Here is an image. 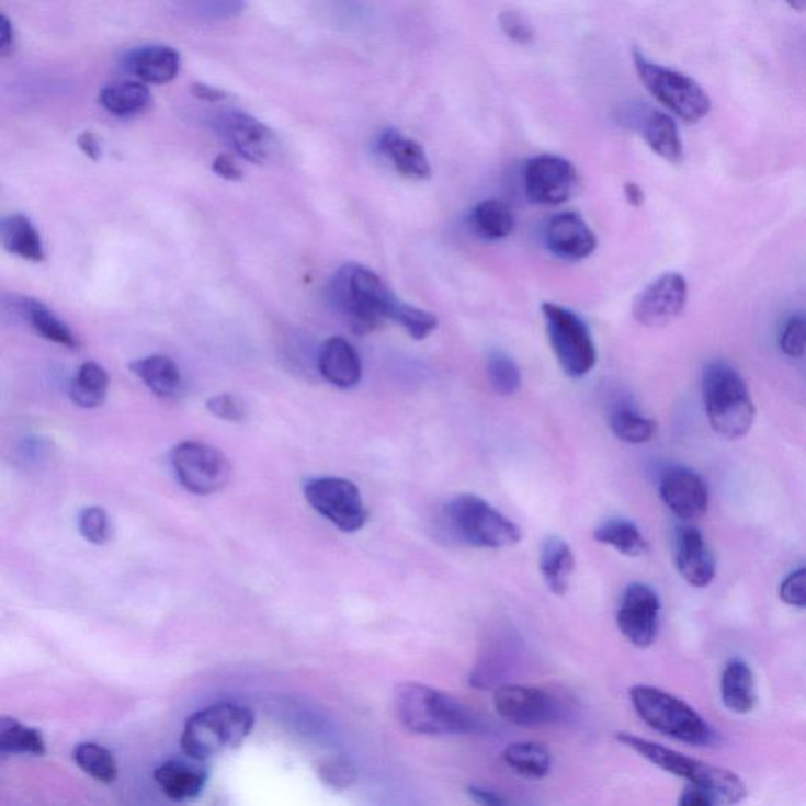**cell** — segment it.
Masks as SVG:
<instances>
[{
	"instance_id": "obj_38",
	"label": "cell",
	"mask_w": 806,
	"mask_h": 806,
	"mask_svg": "<svg viewBox=\"0 0 806 806\" xmlns=\"http://www.w3.org/2000/svg\"><path fill=\"white\" fill-rule=\"evenodd\" d=\"M175 7L191 20L226 21L245 12L246 0H175Z\"/></svg>"
},
{
	"instance_id": "obj_53",
	"label": "cell",
	"mask_w": 806,
	"mask_h": 806,
	"mask_svg": "<svg viewBox=\"0 0 806 806\" xmlns=\"http://www.w3.org/2000/svg\"><path fill=\"white\" fill-rule=\"evenodd\" d=\"M790 7H793L797 12H804L806 10V0H786Z\"/></svg>"
},
{
	"instance_id": "obj_41",
	"label": "cell",
	"mask_w": 806,
	"mask_h": 806,
	"mask_svg": "<svg viewBox=\"0 0 806 806\" xmlns=\"http://www.w3.org/2000/svg\"><path fill=\"white\" fill-rule=\"evenodd\" d=\"M318 773L332 790H347L356 782V769L349 759L343 757H331L323 759L318 765Z\"/></svg>"
},
{
	"instance_id": "obj_34",
	"label": "cell",
	"mask_w": 806,
	"mask_h": 806,
	"mask_svg": "<svg viewBox=\"0 0 806 806\" xmlns=\"http://www.w3.org/2000/svg\"><path fill=\"white\" fill-rule=\"evenodd\" d=\"M472 223L476 232L487 240H501L515 229L512 209L500 198H489L477 204L472 212Z\"/></svg>"
},
{
	"instance_id": "obj_3",
	"label": "cell",
	"mask_w": 806,
	"mask_h": 806,
	"mask_svg": "<svg viewBox=\"0 0 806 806\" xmlns=\"http://www.w3.org/2000/svg\"><path fill=\"white\" fill-rule=\"evenodd\" d=\"M703 400L708 424L722 439H743L753 428L757 407L746 379L725 361L704 368Z\"/></svg>"
},
{
	"instance_id": "obj_52",
	"label": "cell",
	"mask_w": 806,
	"mask_h": 806,
	"mask_svg": "<svg viewBox=\"0 0 806 806\" xmlns=\"http://www.w3.org/2000/svg\"><path fill=\"white\" fill-rule=\"evenodd\" d=\"M624 194L625 198H627L628 205H632L634 208H639L645 204V191L642 190L639 184L634 182L625 183Z\"/></svg>"
},
{
	"instance_id": "obj_33",
	"label": "cell",
	"mask_w": 806,
	"mask_h": 806,
	"mask_svg": "<svg viewBox=\"0 0 806 806\" xmlns=\"http://www.w3.org/2000/svg\"><path fill=\"white\" fill-rule=\"evenodd\" d=\"M594 538L599 544L632 558L645 555L649 548L648 541L638 526L625 519H610L600 523L594 530Z\"/></svg>"
},
{
	"instance_id": "obj_20",
	"label": "cell",
	"mask_w": 806,
	"mask_h": 806,
	"mask_svg": "<svg viewBox=\"0 0 806 806\" xmlns=\"http://www.w3.org/2000/svg\"><path fill=\"white\" fill-rule=\"evenodd\" d=\"M545 241L553 254L566 260L587 259L598 248V237L575 212L553 216L545 230Z\"/></svg>"
},
{
	"instance_id": "obj_14",
	"label": "cell",
	"mask_w": 806,
	"mask_h": 806,
	"mask_svg": "<svg viewBox=\"0 0 806 806\" xmlns=\"http://www.w3.org/2000/svg\"><path fill=\"white\" fill-rule=\"evenodd\" d=\"M661 603L648 584L632 583L625 588L617 610L616 623L621 634L635 646L646 649L659 635Z\"/></svg>"
},
{
	"instance_id": "obj_45",
	"label": "cell",
	"mask_w": 806,
	"mask_h": 806,
	"mask_svg": "<svg viewBox=\"0 0 806 806\" xmlns=\"http://www.w3.org/2000/svg\"><path fill=\"white\" fill-rule=\"evenodd\" d=\"M500 25L506 37L519 45H530L534 42V31L526 23L525 18L516 12H502L500 14Z\"/></svg>"
},
{
	"instance_id": "obj_39",
	"label": "cell",
	"mask_w": 806,
	"mask_h": 806,
	"mask_svg": "<svg viewBox=\"0 0 806 806\" xmlns=\"http://www.w3.org/2000/svg\"><path fill=\"white\" fill-rule=\"evenodd\" d=\"M487 375L491 388L501 396H512L522 386V374L515 361L502 352H493L487 360Z\"/></svg>"
},
{
	"instance_id": "obj_26",
	"label": "cell",
	"mask_w": 806,
	"mask_h": 806,
	"mask_svg": "<svg viewBox=\"0 0 806 806\" xmlns=\"http://www.w3.org/2000/svg\"><path fill=\"white\" fill-rule=\"evenodd\" d=\"M129 368L151 393L157 394L161 399H175L182 394V372L171 357L151 354V356L133 361Z\"/></svg>"
},
{
	"instance_id": "obj_9",
	"label": "cell",
	"mask_w": 806,
	"mask_h": 806,
	"mask_svg": "<svg viewBox=\"0 0 806 806\" xmlns=\"http://www.w3.org/2000/svg\"><path fill=\"white\" fill-rule=\"evenodd\" d=\"M545 327L559 366L570 378L588 375L598 363L594 341L587 321L567 307L542 305Z\"/></svg>"
},
{
	"instance_id": "obj_32",
	"label": "cell",
	"mask_w": 806,
	"mask_h": 806,
	"mask_svg": "<svg viewBox=\"0 0 806 806\" xmlns=\"http://www.w3.org/2000/svg\"><path fill=\"white\" fill-rule=\"evenodd\" d=\"M110 375L100 364L84 363L70 383V397L78 407H101L110 393Z\"/></svg>"
},
{
	"instance_id": "obj_37",
	"label": "cell",
	"mask_w": 806,
	"mask_h": 806,
	"mask_svg": "<svg viewBox=\"0 0 806 806\" xmlns=\"http://www.w3.org/2000/svg\"><path fill=\"white\" fill-rule=\"evenodd\" d=\"M610 429L621 441L645 444L657 433V422L628 407L616 408L610 416Z\"/></svg>"
},
{
	"instance_id": "obj_12",
	"label": "cell",
	"mask_w": 806,
	"mask_h": 806,
	"mask_svg": "<svg viewBox=\"0 0 806 806\" xmlns=\"http://www.w3.org/2000/svg\"><path fill=\"white\" fill-rule=\"evenodd\" d=\"M171 462L177 479L194 495L216 493L232 476L229 458L216 447L198 441H184L173 447Z\"/></svg>"
},
{
	"instance_id": "obj_44",
	"label": "cell",
	"mask_w": 806,
	"mask_h": 806,
	"mask_svg": "<svg viewBox=\"0 0 806 806\" xmlns=\"http://www.w3.org/2000/svg\"><path fill=\"white\" fill-rule=\"evenodd\" d=\"M780 598L795 609H806V567L794 570L784 578L780 587Z\"/></svg>"
},
{
	"instance_id": "obj_29",
	"label": "cell",
	"mask_w": 806,
	"mask_h": 806,
	"mask_svg": "<svg viewBox=\"0 0 806 806\" xmlns=\"http://www.w3.org/2000/svg\"><path fill=\"white\" fill-rule=\"evenodd\" d=\"M722 700L736 714H748L757 706L753 672L742 660H731L722 676Z\"/></svg>"
},
{
	"instance_id": "obj_8",
	"label": "cell",
	"mask_w": 806,
	"mask_h": 806,
	"mask_svg": "<svg viewBox=\"0 0 806 806\" xmlns=\"http://www.w3.org/2000/svg\"><path fill=\"white\" fill-rule=\"evenodd\" d=\"M634 64L639 81L650 95L682 121L697 123L711 112L712 101L695 79L654 64L639 49H634Z\"/></svg>"
},
{
	"instance_id": "obj_1",
	"label": "cell",
	"mask_w": 806,
	"mask_h": 806,
	"mask_svg": "<svg viewBox=\"0 0 806 806\" xmlns=\"http://www.w3.org/2000/svg\"><path fill=\"white\" fill-rule=\"evenodd\" d=\"M328 299L356 334L377 331L391 320L416 341H422L436 327L433 314L397 298L378 274L360 263H347L336 271L328 284Z\"/></svg>"
},
{
	"instance_id": "obj_4",
	"label": "cell",
	"mask_w": 806,
	"mask_h": 806,
	"mask_svg": "<svg viewBox=\"0 0 806 806\" xmlns=\"http://www.w3.org/2000/svg\"><path fill=\"white\" fill-rule=\"evenodd\" d=\"M252 728L251 708L235 703L213 704L188 718L180 746L188 758L205 761L240 747Z\"/></svg>"
},
{
	"instance_id": "obj_15",
	"label": "cell",
	"mask_w": 806,
	"mask_h": 806,
	"mask_svg": "<svg viewBox=\"0 0 806 806\" xmlns=\"http://www.w3.org/2000/svg\"><path fill=\"white\" fill-rule=\"evenodd\" d=\"M689 296L685 277L665 273L635 298L632 314L643 327L663 328L684 313Z\"/></svg>"
},
{
	"instance_id": "obj_35",
	"label": "cell",
	"mask_w": 806,
	"mask_h": 806,
	"mask_svg": "<svg viewBox=\"0 0 806 806\" xmlns=\"http://www.w3.org/2000/svg\"><path fill=\"white\" fill-rule=\"evenodd\" d=\"M0 751L3 754L43 757L46 753V746L38 729L29 728L13 718L5 717L0 723Z\"/></svg>"
},
{
	"instance_id": "obj_43",
	"label": "cell",
	"mask_w": 806,
	"mask_h": 806,
	"mask_svg": "<svg viewBox=\"0 0 806 806\" xmlns=\"http://www.w3.org/2000/svg\"><path fill=\"white\" fill-rule=\"evenodd\" d=\"M207 410L223 421L243 422L248 418L245 400L234 394L224 393L209 397Z\"/></svg>"
},
{
	"instance_id": "obj_17",
	"label": "cell",
	"mask_w": 806,
	"mask_h": 806,
	"mask_svg": "<svg viewBox=\"0 0 806 806\" xmlns=\"http://www.w3.org/2000/svg\"><path fill=\"white\" fill-rule=\"evenodd\" d=\"M625 125L638 129L646 144L665 161L678 164L684 157L681 135L671 115L654 110L648 104H632L624 112Z\"/></svg>"
},
{
	"instance_id": "obj_46",
	"label": "cell",
	"mask_w": 806,
	"mask_h": 806,
	"mask_svg": "<svg viewBox=\"0 0 806 806\" xmlns=\"http://www.w3.org/2000/svg\"><path fill=\"white\" fill-rule=\"evenodd\" d=\"M212 169L216 175L227 180V182H241L245 177L243 169L237 164L230 154H219L218 157L213 159Z\"/></svg>"
},
{
	"instance_id": "obj_6",
	"label": "cell",
	"mask_w": 806,
	"mask_h": 806,
	"mask_svg": "<svg viewBox=\"0 0 806 806\" xmlns=\"http://www.w3.org/2000/svg\"><path fill=\"white\" fill-rule=\"evenodd\" d=\"M444 519L458 541L475 548L512 547L522 541L516 523L473 493H462L444 506Z\"/></svg>"
},
{
	"instance_id": "obj_36",
	"label": "cell",
	"mask_w": 806,
	"mask_h": 806,
	"mask_svg": "<svg viewBox=\"0 0 806 806\" xmlns=\"http://www.w3.org/2000/svg\"><path fill=\"white\" fill-rule=\"evenodd\" d=\"M73 759L78 768L97 782L110 784L117 780L118 768L114 754L99 743H79L75 748Z\"/></svg>"
},
{
	"instance_id": "obj_22",
	"label": "cell",
	"mask_w": 806,
	"mask_h": 806,
	"mask_svg": "<svg viewBox=\"0 0 806 806\" xmlns=\"http://www.w3.org/2000/svg\"><path fill=\"white\" fill-rule=\"evenodd\" d=\"M318 371L336 388H354L363 377V364L356 349L343 338H330L318 352Z\"/></svg>"
},
{
	"instance_id": "obj_19",
	"label": "cell",
	"mask_w": 806,
	"mask_h": 806,
	"mask_svg": "<svg viewBox=\"0 0 806 806\" xmlns=\"http://www.w3.org/2000/svg\"><path fill=\"white\" fill-rule=\"evenodd\" d=\"M121 67L144 84H169L180 73L182 56L171 46L144 45L126 50Z\"/></svg>"
},
{
	"instance_id": "obj_40",
	"label": "cell",
	"mask_w": 806,
	"mask_h": 806,
	"mask_svg": "<svg viewBox=\"0 0 806 806\" xmlns=\"http://www.w3.org/2000/svg\"><path fill=\"white\" fill-rule=\"evenodd\" d=\"M78 526L82 537L95 545L106 544L112 536L110 516L101 508L84 509L79 515Z\"/></svg>"
},
{
	"instance_id": "obj_47",
	"label": "cell",
	"mask_w": 806,
	"mask_h": 806,
	"mask_svg": "<svg viewBox=\"0 0 806 806\" xmlns=\"http://www.w3.org/2000/svg\"><path fill=\"white\" fill-rule=\"evenodd\" d=\"M717 804L714 794L708 793L704 787L696 786V784L686 786L682 791L681 797H679V805L681 806H714Z\"/></svg>"
},
{
	"instance_id": "obj_7",
	"label": "cell",
	"mask_w": 806,
	"mask_h": 806,
	"mask_svg": "<svg viewBox=\"0 0 806 806\" xmlns=\"http://www.w3.org/2000/svg\"><path fill=\"white\" fill-rule=\"evenodd\" d=\"M636 714L649 728L689 746H708L714 733L696 711L679 697L650 685H635L628 692Z\"/></svg>"
},
{
	"instance_id": "obj_5",
	"label": "cell",
	"mask_w": 806,
	"mask_h": 806,
	"mask_svg": "<svg viewBox=\"0 0 806 806\" xmlns=\"http://www.w3.org/2000/svg\"><path fill=\"white\" fill-rule=\"evenodd\" d=\"M616 739L624 747L631 748L639 757L652 762L654 765L665 770V772L681 776V779L689 780L690 783L696 784V786L704 787L708 793L714 794L718 805L739 804L747 797L746 784L731 770L717 768V765L685 757L679 751L650 742V740L634 736V734L617 733Z\"/></svg>"
},
{
	"instance_id": "obj_18",
	"label": "cell",
	"mask_w": 806,
	"mask_h": 806,
	"mask_svg": "<svg viewBox=\"0 0 806 806\" xmlns=\"http://www.w3.org/2000/svg\"><path fill=\"white\" fill-rule=\"evenodd\" d=\"M660 498L679 519H697L707 512L706 483L692 469L676 468L661 477Z\"/></svg>"
},
{
	"instance_id": "obj_16",
	"label": "cell",
	"mask_w": 806,
	"mask_h": 806,
	"mask_svg": "<svg viewBox=\"0 0 806 806\" xmlns=\"http://www.w3.org/2000/svg\"><path fill=\"white\" fill-rule=\"evenodd\" d=\"M213 128L224 143L246 161L263 164L273 154L274 136L265 123L257 121L243 111L218 112L212 121Z\"/></svg>"
},
{
	"instance_id": "obj_23",
	"label": "cell",
	"mask_w": 806,
	"mask_h": 806,
	"mask_svg": "<svg viewBox=\"0 0 806 806\" xmlns=\"http://www.w3.org/2000/svg\"><path fill=\"white\" fill-rule=\"evenodd\" d=\"M377 150L393 162L400 175L413 180H428L432 166L424 147L397 129L388 128L378 136Z\"/></svg>"
},
{
	"instance_id": "obj_2",
	"label": "cell",
	"mask_w": 806,
	"mask_h": 806,
	"mask_svg": "<svg viewBox=\"0 0 806 806\" xmlns=\"http://www.w3.org/2000/svg\"><path fill=\"white\" fill-rule=\"evenodd\" d=\"M393 707L400 725L421 736H458L477 728V718L472 708L450 693L419 682L397 685Z\"/></svg>"
},
{
	"instance_id": "obj_48",
	"label": "cell",
	"mask_w": 806,
	"mask_h": 806,
	"mask_svg": "<svg viewBox=\"0 0 806 806\" xmlns=\"http://www.w3.org/2000/svg\"><path fill=\"white\" fill-rule=\"evenodd\" d=\"M468 797L472 798L473 802L477 805H484V806H502L508 805V801H506L504 797H502L501 794L495 793V791L489 790V787L484 786H476V784H473V786L468 787Z\"/></svg>"
},
{
	"instance_id": "obj_31",
	"label": "cell",
	"mask_w": 806,
	"mask_h": 806,
	"mask_svg": "<svg viewBox=\"0 0 806 806\" xmlns=\"http://www.w3.org/2000/svg\"><path fill=\"white\" fill-rule=\"evenodd\" d=\"M502 761L516 775L542 780L552 772L553 757L547 747L537 742H513L502 751Z\"/></svg>"
},
{
	"instance_id": "obj_24",
	"label": "cell",
	"mask_w": 806,
	"mask_h": 806,
	"mask_svg": "<svg viewBox=\"0 0 806 806\" xmlns=\"http://www.w3.org/2000/svg\"><path fill=\"white\" fill-rule=\"evenodd\" d=\"M161 793L175 802L193 801L204 791L207 773L198 765L183 761H166L154 772Z\"/></svg>"
},
{
	"instance_id": "obj_13",
	"label": "cell",
	"mask_w": 806,
	"mask_h": 806,
	"mask_svg": "<svg viewBox=\"0 0 806 806\" xmlns=\"http://www.w3.org/2000/svg\"><path fill=\"white\" fill-rule=\"evenodd\" d=\"M523 186L533 204L561 205L577 193L580 177L572 162L566 158L538 155L526 162Z\"/></svg>"
},
{
	"instance_id": "obj_25",
	"label": "cell",
	"mask_w": 806,
	"mask_h": 806,
	"mask_svg": "<svg viewBox=\"0 0 806 806\" xmlns=\"http://www.w3.org/2000/svg\"><path fill=\"white\" fill-rule=\"evenodd\" d=\"M574 569L575 556L570 545L555 534L545 537L538 550V570L553 594L559 598L566 594Z\"/></svg>"
},
{
	"instance_id": "obj_28",
	"label": "cell",
	"mask_w": 806,
	"mask_h": 806,
	"mask_svg": "<svg viewBox=\"0 0 806 806\" xmlns=\"http://www.w3.org/2000/svg\"><path fill=\"white\" fill-rule=\"evenodd\" d=\"M2 243L7 252L27 262L38 263L46 259L42 235L31 218L23 213H13L3 219Z\"/></svg>"
},
{
	"instance_id": "obj_42",
	"label": "cell",
	"mask_w": 806,
	"mask_h": 806,
	"mask_svg": "<svg viewBox=\"0 0 806 806\" xmlns=\"http://www.w3.org/2000/svg\"><path fill=\"white\" fill-rule=\"evenodd\" d=\"M780 349L790 357H802L806 353V314H795L784 325L780 336Z\"/></svg>"
},
{
	"instance_id": "obj_49",
	"label": "cell",
	"mask_w": 806,
	"mask_h": 806,
	"mask_svg": "<svg viewBox=\"0 0 806 806\" xmlns=\"http://www.w3.org/2000/svg\"><path fill=\"white\" fill-rule=\"evenodd\" d=\"M191 93L197 100L207 101V103H219V101L227 99V93L224 90L209 86L207 82H193L191 84Z\"/></svg>"
},
{
	"instance_id": "obj_27",
	"label": "cell",
	"mask_w": 806,
	"mask_h": 806,
	"mask_svg": "<svg viewBox=\"0 0 806 806\" xmlns=\"http://www.w3.org/2000/svg\"><path fill=\"white\" fill-rule=\"evenodd\" d=\"M100 104L115 117L129 118L144 114L150 110V90L140 81L125 79V81L110 82L101 89Z\"/></svg>"
},
{
	"instance_id": "obj_21",
	"label": "cell",
	"mask_w": 806,
	"mask_h": 806,
	"mask_svg": "<svg viewBox=\"0 0 806 806\" xmlns=\"http://www.w3.org/2000/svg\"><path fill=\"white\" fill-rule=\"evenodd\" d=\"M676 567L686 583L706 588L715 577L714 553L696 527H681L676 541Z\"/></svg>"
},
{
	"instance_id": "obj_51",
	"label": "cell",
	"mask_w": 806,
	"mask_h": 806,
	"mask_svg": "<svg viewBox=\"0 0 806 806\" xmlns=\"http://www.w3.org/2000/svg\"><path fill=\"white\" fill-rule=\"evenodd\" d=\"M0 56L7 57L13 53L14 49V29L12 21L2 14L0 20Z\"/></svg>"
},
{
	"instance_id": "obj_11",
	"label": "cell",
	"mask_w": 806,
	"mask_h": 806,
	"mask_svg": "<svg viewBox=\"0 0 806 806\" xmlns=\"http://www.w3.org/2000/svg\"><path fill=\"white\" fill-rule=\"evenodd\" d=\"M493 706L504 720L523 728L559 723L569 712V704L550 690L519 684L498 686Z\"/></svg>"
},
{
	"instance_id": "obj_10",
	"label": "cell",
	"mask_w": 806,
	"mask_h": 806,
	"mask_svg": "<svg viewBox=\"0 0 806 806\" xmlns=\"http://www.w3.org/2000/svg\"><path fill=\"white\" fill-rule=\"evenodd\" d=\"M307 502L343 533H356L367 523L368 511L356 484L343 477L325 476L307 480Z\"/></svg>"
},
{
	"instance_id": "obj_30",
	"label": "cell",
	"mask_w": 806,
	"mask_h": 806,
	"mask_svg": "<svg viewBox=\"0 0 806 806\" xmlns=\"http://www.w3.org/2000/svg\"><path fill=\"white\" fill-rule=\"evenodd\" d=\"M16 306L21 316L31 325L32 330L46 341L59 343L68 349H76L79 345L70 327L38 299L21 298Z\"/></svg>"
},
{
	"instance_id": "obj_50",
	"label": "cell",
	"mask_w": 806,
	"mask_h": 806,
	"mask_svg": "<svg viewBox=\"0 0 806 806\" xmlns=\"http://www.w3.org/2000/svg\"><path fill=\"white\" fill-rule=\"evenodd\" d=\"M78 147L82 154L92 161H99L103 151H101L100 137L92 132H84L78 136Z\"/></svg>"
}]
</instances>
